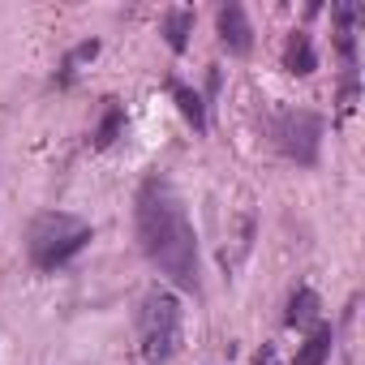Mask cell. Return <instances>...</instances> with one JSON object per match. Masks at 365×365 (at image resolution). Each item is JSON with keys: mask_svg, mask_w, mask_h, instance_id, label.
<instances>
[{"mask_svg": "<svg viewBox=\"0 0 365 365\" xmlns=\"http://www.w3.org/2000/svg\"><path fill=\"white\" fill-rule=\"evenodd\" d=\"M190 31H194V14H190V9H168V14H163V39H168L172 52H185Z\"/></svg>", "mask_w": 365, "mask_h": 365, "instance_id": "obj_7", "label": "cell"}, {"mask_svg": "<svg viewBox=\"0 0 365 365\" xmlns=\"http://www.w3.org/2000/svg\"><path fill=\"white\" fill-rule=\"evenodd\" d=\"M133 220H138V241L146 262L180 292L202 288V267H198V237L190 224V211L180 194L163 176H146L133 198Z\"/></svg>", "mask_w": 365, "mask_h": 365, "instance_id": "obj_1", "label": "cell"}, {"mask_svg": "<svg viewBox=\"0 0 365 365\" xmlns=\"http://www.w3.org/2000/svg\"><path fill=\"white\" fill-rule=\"evenodd\" d=\"M120 129H125V108H120L116 99H108V108H103V120H99V129H95V146H112Z\"/></svg>", "mask_w": 365, "mask_h": 365, "instance_id": "obj_11", "label": "cell"}, {"mask_svg": "<svg viewBox=\"0 0 365 365\" xmlns=\"http://www.w3.org/2000/svg\"><path fill=\"white\" fill-rule=\"evenodd\" d=\"M86 241H91V224L82 215H69V211H43V215H35V224L26 232V250H31V262L39 271L65 267Z\"/></svg>", "mask_w": 365, "mask_h": 365, "instance_id": "obj_3", "label": "cell"}, {"mask_svg": "<svg viewBox=\"0 0 365 365\" xmlns=\"http://www.w3.org/2000/svg\"><path fill=\"white\" fill-rule=\"evenodd\" d=\"M95 56H99V43H95V39L78 43V48L65 56V78H69V73H78V65H82V61H95Z\"/></svg>", "mask_w": 365, "mask_h": 365, "instance_id": "obj_12", "label": "cell"}, {"mask_svg": "<svg viewBox=\"0 0 365 365\" xmlns=\"http://www.w3.org/2000/svg\"><path fill=\"white\" fill-rule=\"evenodd\" d=\"M254 365H279V356H275V348L267 344V348H262V352L254 356Z\"/></svg>", "mask_w": 365, "mask_h": 365, "instance_id": "obj_13", "label": "cell"}, {"mask_svg": "<svg viewBox=\"0 0 365 365\" xmlns=\"http://www.w3.org/2000/svg\"><path fill=\"white\" fill-rule=\"evenodd\" d=\"M180 339H185L180 297L168 288H150L142 297V309H138V344H142L146 365H168L180 352Z\"/></svg>", "mask_w": 365, "mask_h": 365, "instance_id": "obj_2", "label": "cell"}, {"mask_svg": "<svg viewBox=\"0 0 365 365\" xmlns=\"http://www.w3.org/2000/svg\"><path fill=\"white\" fill-rule=\"evenodd\" d=\"M284 69L297 73V78H305V73L318 69V52H314V43H309L305 31H292L288 35V43H284Z\"/></svg>", "mask_w": 365, "mask_h": 365, "instance_id": "obj_6", "label": "cell"}, {"mask_svg": "<svg viewBox=\"0 0 365 365\" xmlns=\"http://www.w3.org/2000/svg\"><path fill=\"white\" fill-rule=\"evenodd\" d=\"M331 344H335V335H331V327H318L305 344H301V352H297V361L292 365H327V356H331Z\"/></svg>", "mask_w": 365, "mask_h": 365, "instance_id": "obj_9", "label": "cell"}, {"mask_svg": "<svg viewBox=\"0 0 365 365\" xmlns=\"http://www.w3.org/2000/svg\"><path fill=\"white\" fill-rule=\"evenodd\" d=\"M314 318H318V292L314 288L292 292V301H288V327H309Z\"/></svg>", "mask_w": 365, "mask_h": 365, "instance_id": "obj_10", "label": "cell"}, {"mask_svg": "<svg viewBox=\"0 0 365 365\" xmlns=\"http://www.w3.org/2000/svg\"><path fill=\"white\" fill-rule=\"evenodd\" d=\"M220 39H224V48L232 56H245L254 48V26H250V18H245L241 5H224L220 9Z\"/></svg>", "mask_w": 365, "mask_h": 365, "instance_id": "obj_5", "label": "cell"}, {"mask_svg": "<svg viewBox=\"0 0 365 365\" xmlns=\"http://www.w3.org/2000/svg\"><path fill=\"white\" fill-rule=\"evenodd\" d=\"M275 146L297 159V163H318V146H322V116L297 108V112H284L275 120Z\"/></svg>", "mask_w": 365, "mask_h": 365, "instance_id": "obj_4", "label": "cell"}, {"mask_svg": "<svg viewBox=\"0 0 365 365\" xmlns=\"http://www.w3.org/2000/svg\"><path fill=\"white\" fill-rule=\"evenodd\" d=\"M168 91H172V99H176V108H180V116H185L194 129H207V108H202V99H198V91H190L185 82H168Z\"/></svg>", "mask_w": 365, "mask_h": 365, "instance_id": "obj_8", "label": "cell"}]
</instances>
